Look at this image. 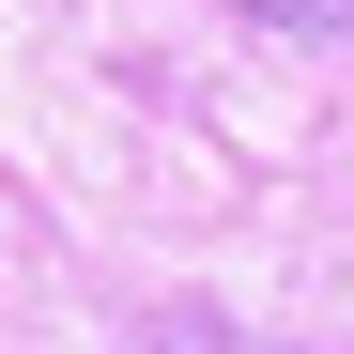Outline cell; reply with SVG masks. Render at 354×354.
I'll return each instance as SVG.
<instances>
[{"instance_id":"cell-1","label":"cell","mask_w":354,"mask_h":354,"mask_svg":"<svg viewBox=\"0 0 354 354\" xmlns=\"http://www.w3.org/2000/svg\"><path fill=\"white\" fill-rule=\"evenodd\" d=\"M231 16H262V31H354V0H231Z\"/></svg>"}]
</instances>
